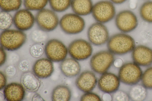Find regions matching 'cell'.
Wrapping results in <instances>:
<instances>
[{"label": "cell", "mask_w": 152, "mask_h": 101, "mask_svg": "<svg viewBox=\"0 0 152 101\" xmlns=\"http://www.w3.org/2000/svg\"><path fill=\"white\" fill-rule=\"evenodd\" d=\"M107 46L114 54L122 55L132 52L135 47L134 39L125 33L115 34L109 38Z\"/></svg>", "instance_id": "6da1fadb"}, {"label": "cell", "mask_w": 152, "mask_h": 101, "mask_svg": "<svg viewBox=\"0 0 152 101\" xmlns=\"http://www.w3.org/2000/svg\"><path fill=\"white\" fill-rule=\"evenodd\" d=\"M26 39V33L17 29L2 31L0 35L1 46L8 51L16 50L23 46Z\"/></svg>", "instance_id": "7a4b0ae2"}, {"label": "cell", "mask_w": 152, "mask_h": 101, "mask_svg": "<svg viewBox=\"0 0 152 101\" xmlns=\"http://www.w3.org/2000/svg\"><path fill=\"white\" fill-rule=\"evenodd\" d=\"M61 30L68 34L79 33L84 29L85 22L81 17L75 13H69L64 15L59 22Z\"/></svg>", "instance_id": "3957f363"}, {"label": "cell", "mask_w": 152, "mask_h": 101, "mask_svg": "<svg viewBox=\"0 0 152 101\" xmlns=\"http://www.w3.org/2000/svg\"><path fill=\"white\" fill-rule=\"evenodd\" d=\"M114 4L110 0H103L94 4L91 13L97 22L104 24L110 21L114 18L116 14Z\"/></svg>", "instance_id": "277c9868"}, {"label": "cell", "mask_w": 152, "mask_h": 101, "mask_svg": "<svg viewBox=\"0 0 152 101\" xmlns=\"http://www.w3.org/2000/svg\"><path fill=\"white\" fill-rule=\"evenodd\" d=\"M142 74V70L139 65L134 62H128L120 67L118 77L122 83L134 85L141 80Z\"/></svg>", "instance_id": "5b68a950"}, {"label": "cell", "mask_w": 152, "mask_h": 101, "mask_svg": "<svg viewBox=\"0 0 152 101\" xmlns=\"http://www.w3.org/2000/svg\"><path fill=\"white\" fill-rule=\"evenodd\" d=\"M114 54L110 51L104 50L97 52L91 57L90 65L94 72L102 74L109 70L115 60Z\"/></svg>", "instance_id": "8992f818"}, {"label": "cell", "mask_w": 152, "mask_h": 101, "mask_svg": "<svg viewBox=\"0 0 152 101\" xmlns=\"http://www.w3.org/2000/svg\"><path fill=\"white\" fill-rule=\"evenodd\" d=\"M35 18L39 29L46 32L54 30L59 24L57 14L53 10L48 9L44 8L38 11Z\"/></svg>", "instance_id": "52a82bcc"}, {"label": "cell", "mask_w": 152, "mask_h": 101, "mask_svg": "<svg viewBox=\"0 0 152 101\" xmlns=\"http://www.w3.org/2000/svg\"><path fill=\"white\" fill-rule=\"evenodd\" d=\"M115 23L117 28L122 33L131 32L137 27L138 19L136 15L129 10H122L116 15Z\"/></svg>", "instance_id": "ba28073f"}, {"label": "cell", "mask_w": 152, "mask_h": 101, "mask_svg": "<svg viewBox=\"0 0 152 101\" xmlns=\"http://www.w3.org/2000/svg\"><path fill=\"white\" fill-rule=\"evenodd\" d=\"M45 52L48 59L55 62H61L66 59L68 48L61 41L56 39L49 40L45 47Z\"/></svg>", "instance_id": "9c48e42d"}, {"label": "cell", "mask_w": 152, "mask_h": 101, "mask_svg": "<svg viewBox=\"0 0 152 101\" xmlns=\"http://www.w3.org/2000/svg\"><path fill=\"white\" fill-rule=\"evenodd\" d=\"M68 52L73 58L79 61L86 60L89 57L93 52L91 44L84 39H79L72 41L68 48Z\"/></svg>", "instance_id": "30bf717a"}, {"label": "cell", "mask_w": 152, "mask_h": 101, "mask_svg": "<svg viewBox=\"0 0 152 101\" xmlns=\"http://www.w3.org/2000/svg\"><path fill=\"white\" fill-rule=\"evenodd\" d=\"M87 36L90 42L96 46L104 45L107 42L109 38L107 27L103 23L98 22L90 26L87 31Z\"/></svg>", "instance_id": "8fae6325"}, {"label": "cell", "mask_w": 152, "mask_h": 101, "mask_svg": "<svg viewBox=\"0 0 152 101\" xmlns=\"http://www.w3.org/2000/svg\"><path fill=\"white\" fill-rule=\"evenodd\" d=\"M13 19V24L16 28L23 31L31 28L35 22V17L33 14L26 9L17 11Z\"/></svg>", "instance_id": "7c38bea8"}, {"label": "cell", "mask_w": 152, "mask_h": 101, "mask_svg": "<svg viewBox=\"0 0 152 101\" xmlns=\"http://www.w3.org/2000/svg\"><path fill=\"white\" fill-rule=\"evenodd\" d=\"M120 80L115 74L106 72L102 74L98 81L99 89L105 93H113L117 91L120 85Z\"/></svg>", "instance_id": "4fadbf2b"}, {"label": "cell", "mask_w": 152, "mask_h": 101, "mask_svg": "<svg viewBox=\"0 0 152 101\" xmlns=\"http://www.w3.org/2000/svg\"><path fill=\"white\" fill-rule=\"evenodd\" d=\"M134 61L139 66H149L152 64V49L143 45L135 46L132 51Z\"/></svg>", "instance_id": "5bb4252c"}, {"label": "cell", "mask_w": 152, "mask_h": 101, "mask_svg": "<svg viewBox=\"0 0 152 101\" xmlns=\"http://www.w3.org/2000/svg\"><path fill=\"white\" fill-rule=\"evenodd\" d=\"M97 82L94 73L92 71L86 70L82 72L78 76L75 84L79 90L86 93L92 91L96 87Z\"/></svg>", "instance_id": "9a60e30c"}, {"label": "cell", "mask_w": 152, "mask_h": 101, "mask_svg": "<svg viewBox=\"0 0 152 101\" xmlns=\"http://www.w3.org/2000/svg\"><path fill=\"white\" fill-rule=\"evenodd\" d=\"M3 92L4 99L7 101H21L25 95V89L22 84L16 82L6 86Z\"/></svg>", "instance_id": "2e32d148"}, {"label": "cell", "mask_w": 152, "mask_h": 101, "mask_svg": "<svg viewBox=\"0 0 152 101\" xmlns=\"http://www.w3.org/2000/svg\"><path fill=\"white\" fill-rule=\"evenodd\" d=\"M32 70L33 73L39 78H47L51 75L54 71L53 64L48 58L40 59L34 63Z\"/></svg>", "instance_id": "e0dca14e"}, {"label": "cell", "mask_w": 152, "mask_h": 101, "mask_svg": "<svg viewBox=\"0 0 152 101\" xmlns=\"http://www.w3.org/2000/svg\"><path fill=\"white\" fill-rule=\"evenodd\" d=\"M20 82L26 90L31 92H36L41 85V81L39 78L34 73L28 71L22 74Z\"/></svg>", "instance_id": "ac0fdd59"}, {"label": "cell", "mask_w": 152, "mask_h": 101, "mask_svg": "<svg viewBox=\"0 0 152 101\" xmlns=\"http://www.w3.org/2000/svg\"><path fill=\"white\" fill-rule=\"evenodd\" d=\"M60 67L62 73L69 78L77 76L81 70V66L79 62L72 58L65 59L63 60Z\"/></svg>", "instance_id": "d6986e66"}, {"label": "cell", "mask_w": 152, "mask_h": 101, "mask_svg": "<svg viewBox=\"0 0 152 101\" xmlns=\"http://www.w3.org/2000/svg\"><path fill=\"white\" fill-rule=\"evenodd\" d=\"M93 5L92 0H72L71 7L74 13L82 16L91 13Z\"/></svg>", "instance_id": "ffe728a7"}, {"label": "cell", "mask_w": 152, "mask_h": 101, "mask_svg": "<svg viewBox=\"0 0 152 101\" xmlns=\"http://www.w3.org/2000/svg\"><path fill=\"white\" fill-rule=\"evenodd\" d=\"M71 92L69 88L65 85H59L53 90L51 99L53 101H69L70 100Z\"/></svg>", "instance_id": "44dd1931"}, {"label": "cell", "mask_w": 152, "mask_h": 101, "mask_svg": "<svg viewBox=\"0 0 152 101\" xmlns=\"http://www.w3.org/2000/svg\"><path fill=\"white\" fill-rule=\"evenodd\" d=\"M129 95L130 99L132 100L143 101L147 97V91L146 89L142 85L136 84L131 88Z\"/></svg>", "instance_id": "7402d4cb"}, {"label": "cell", "mask_w": 152, "mask_h": 101, "mask_svg": "<svg viewBox=\"0 0 152 101\" xmlns=\"http://www.w3.org/2000/svg\"><path fill=\"white\" fill-rule=\"evenodd\" d=\"M139 12L143 21L147 23H152V1H145L140 6Z\"/></svg>", "instance_id": "603a6c76"}, {"label": "cell", "mask_w": 152, "mask_h": 101, "mask_svg": "<svg viewBox=\"0 0 152 101\" xmlns=\"http://www.w3.org/2000/svg\"><path fill=\"white\" fill-rule=\"evenodd\" d=\"M22 4V0H0L1 11L9 12L18 10Z\"/></svg>", "instance_id": "cb8c5ba5"}, {"label": "cell", "mask_w": 152, "mask_h": 101, "mask_svg": "<svg viewBox=\"0 0 152 101\" xmlns=\"http://www.w3.org/2000/svg\"><path fill=\"white\" fill-rule=\"evenodd\" d=\"M72 0H49V5L55 12H61L67 10L71 6Z\"/></svg>", "instance_id": "d4e9b609"}, {"label": "cell", "mask_w": 152, "mask_h": 101, "mask_svg": "<svg viewBox=\"0 0 152 101\" xmlns=\"http://www.w3.org/2000/svg\"><path fill=\"white\" fill-rule=\"evenodd\" d=\"M49 0H23L26 9L30 11H39L44 8Z\"/></svg>", "instance_id": "484cf974"}, {"label": "cell", "mask_w": 152, "mask_h": 101, "mask_svg": "<svg viewBox=\"0 0 152 101\" xmlns=\"http://www.w3.org/2000/svg\"><path fill=\"white\" fill-rule=\"evenodd\" d=\"M13 23V17L9 12L1 11L0 13V29L4 31L9 29Z\"/></svg>", "instance_id": "4316f807"}, {"label": "cell", "mask_w": 152, "mask_h": 101, "mask_svg": "<svg viewBox=\"0 0 152 101\" xmlns=\"http://www.w3.org/2000/svg\"><path fill=\"white\" fill-rule=\"evenodd\" d=\"M141 80L142 85L146 89H152V67L142 73Z\"/></svg>", "instance_id": "83f0119b"}, {"label": "cell", "mask_w": 152, "mask_h": 101, "mask_svg": "<svg viewBox=\"0 0 152 101\" xmlns=\"http://www.w3.org/2000/svg\"><path fill=\"white\" fill-rule=\"evenodd\" d=\"M46 32L39 29L34 30L31 34L32 40L34 42L38 43L45 41L48 38Z\"/></svg>", "instance_id": "f1b7e54d"}, {"label": "cell", "mask_w": 152, "mask_h": 101, "mask_svg": "<svg viewBox=\"0 0 152 101\" xmlns=\"http://www.w3.org/2000/svg\"><path fill=\"white\" fill-rule=\"evenodd\" d=\"M45 52V49L40 44L36 43L33 44L30 49V53L32 57L38 58L41 57Z\"/></svg>", "instance_id": "f546056e"}, {"label": "cell", "mask_w": 152, "mask_h": 101, "mask_svg": "<svg viewBox=\"0 0 152 101\" xmlns=\"http://www.w3.org/2000/svg\"><path fill=\"white\" fill-rule=\"evenodd\" d=\"M112 96L113 101H129L130 99L129 95L122 90H117L113 93Z\"/></svg>", "instance_id": "4dcf8cb0"}, {"label": "cell", "mask_w": 152, "mask_h": 101, "mask_svg": "<svg viewBox=\"0 0 152 101\" xmlns=\"http://www.w3.org/2000/svg\"><path fill=\"white\" fill-rule=\"evenodd\" d=\"M81 101H100L102 99L97 94L90 92L85 93L81 96Z\"/></svg>", "instance_id": "1f68e13d"}, {"label": "cell", "mask_w": 152, "mask_h": 101, "mask_svg": "<svg viewBox=\"0 0 152 101\" xmlns=\"http://www.w3.org/2000/svg\"><path fill=\"white\" fill-rule=\"evenodd\" d=\"M20 69L24 72L28 71L30 68V64L27 60H24L21 61L19 65Z\"/></svg>", "instance_id": "d6a6232c"}, {"label": "cell", "mask_w": 152, "mask_h": 101, "mask_svg": "<svg viewBox=\"0 0 152 101\" xmlns=\"http://www.w3.org/2000/svg\"><path fill=\"white\" fill-rule=\"evenodd\" d=\"M16 72V68L15 67L13 66H8L5 69L6 74L9 76H12L15 75Z\"/></svg>", "instance_id": "836d02e7"}, {"label": "cell", "mask_w": 152, "mask_h": 101, "mask_svg": "<svg viewBox=\"0 0 152 101\" xmlns=\"http://www.w3.org/2000/svg\"><path fill=\"white\" fill-rule=\"evenodd\" d=\"M4 49L2 47H0V66L2 65L5 62L6 60L7 55Z\"/></svg>", "instance_id": "e575fe53"}, {"label": "cell", "mask_w": 152, "mask_h": 101, "mask_svg": "<svg viewBox=\"0 0 152 101\" xmlns=\"http://www.w3.org/2000/svg\"><path fill=\"white\" fill-rule=\"evenodd\" d=\"M0 90H1L5 86L7 83V79L4 74L1 71L0 72Z\"/></svg>", "instance_id": "d590c367"}, {"label": "cell", "mask_w": 152, "mask_h": 101, "mask_svg": "<svg viewBox=\"0 0 152 101\" xmlns=\"http://www.w3.org/2000/svg\"><path fill=\"white\" fill-rule=\"evenodd\" d=\"M113 64L115 67L120 68L123 65V61L121 59L118 58L114 60Z\"/></svg>", "instance_id": "8d00e7d4"}, {"label": "cell", "mask_w": 152, "mask_h": 101, "mask_svg": "<svg viewBox=\"0 0 152 101\" xmlns=\"http://www.w3.org/2000/svg\"><path fill=\"white\" fill-rule=\"evenodd\" d=\"M102 100L105 101L112 100V96L110 94L105 93L102 96Z\"/></svg>", "instance_id": "74e56055"}, {"label": "cell", "mask_w": 152, "mask_h": 101, "mask_svg": "<svg viewBox=\"0 0 152 101\" xmlns=\"http://www.w3.org/2000/svg\"><path fill=\"white\" fill-rule=\"evenodd\" d=\"M137 0H130L129 2V7L132 9H135L137 6Z\"/></svg>", "instance_id": "f35d334b"}, {"label": "cell", "mask_w": 152, "mask_h": 101, "mask_svg": "<svg viewBox=\"0 0 152 101\" xmlns=\"http://www.w3.org/2000/svg\"><path fill=\"white\" fill-rule=\"evenodd\" d=\"M32 101H43L44 100L39 94H35L32 99Z\"/></svg>", "instance_id": "ab89813d"}, {"label": "cell", "mask_w": 152, "mask_h": 101, "mask_svg": "<svg viewBox=\"0 0 152 101\" xmlns=\"http://www.w3.org/2000/svg\"><path fill=\"white\" fill-rule=\"evenodd\" d=\"M113 4H122L125 2L127 0H109Z\"/></svg>", "instance_id": "60d3db41"}, {"label": "cell", "mask_w": 152, "mask_h": 101, "mask_svg": "<svg viewBox=\"0 0 152 101\" xmlns=\"http://www.w3.org/2000/svg\"><path fill=\"white\" fill-rule=\"evenodd\" d=\"M143 1H150V0H142Z\"/></svg>", "instance_id": "b9f144b4"}]
</instances>
